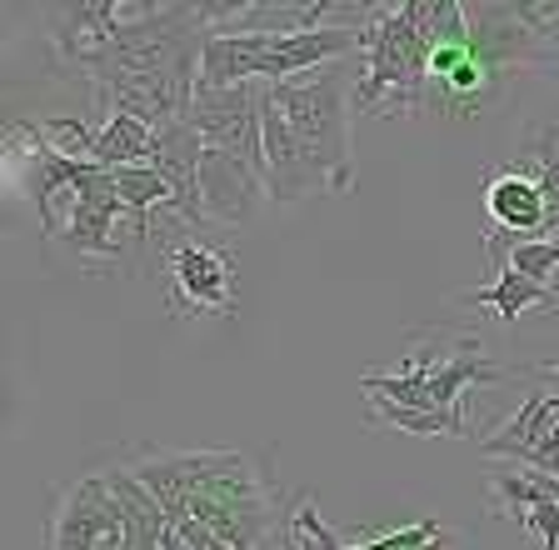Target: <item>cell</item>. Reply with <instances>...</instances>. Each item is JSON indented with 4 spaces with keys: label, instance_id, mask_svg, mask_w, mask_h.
Wrapping results in <instances>:
<instances>
[{
    "label": "cell",
    "instance_id": "8fae6325",
    "mask_svg": "<svg viewBox=\"0 0 559 550\" xmlns=\"http://www.w3.org/2000/svg\"><path fill=\"white\" fill-rule=\"evenodd\" d=\"M120 211H126V206H120V190H116V171L100 165V171L70 196V215H66V225H60L66 250L95 256V260H116L120 246H116V235H110V225H116Z\"/></svg>",
    "mask_w": 559,
    "mask_h": 550
},
{
    "label": "cell",
    "instance_id": "5bb4252c",
    "mask_svg": "<svg viewBox=\"0 0 559 550\" xmlns=\"http://www.w3.org/2000/svg\"><path fill=\"white\" fill-rule=\"evenodd\" d=\"M465 301H469V305H485V311H495L504 326H514L524 311H555V316H559V295L549 291V285H539V281H530V276H520L514 266H504L500 276H495V285H485V291H469Z\"/></svg>",
    "mask_w": 559,
    "mask_h": 550
},
{
    "label": "cell",
    "instance_id": "8992f818",
    "mask_svg": "<svg viewBox=\"0 0 559 550\" xmlns=\"http://www.w3.org/2000/svg\"><path fill=\"white\" fill-rule=\"evenodd\" d=\"M165 276H170V316H235L240 311V281H235V260L215 246L200 241H180L165 256Z\"/></svg>",
    "mask_w": 559,
    "mask_h": 550
},
{
    "label": "cell",
    "instance_id": "3957f363",
    "mask_svg": "<svg viewBox=\"0 0 559 550\" xmlns=\"http://www.w3.org/2000/svg\"><path fill=\"white\" fill-rule=\"evenodd\" d=\"M349 81H355V56L335 60L325 71L270 85L275 106L285 110V120L295 126V136H300V141L320 155V165L330 171V190H335V196L355 190V161H349Z\"/></svg>",
    "mask_w": 559,
    "mask_h": 550
},
{
    "label": "cell",
    "instance_id": "4fadbf2b",
    "mask_svg": "<svg viewBox=\"0 0 559 550\" xmlns=\"http://www.w3.org/2000/svg\"><path fill=\"white\" fill-rule=\"evenodd\" d=\"M110 491L120 495V511H126V546L130 550H165V536H170V520H165L160 501L151 495V485L135 476V470H105Z\"/></svg>",
    "mask_w": 559,
    "mask_h": 550
},
{
    "label": "cell",
    "instance_id": "5b68a950",
    "mask_svg": "<svg viewBox=\"0 0 559 550\" xmlns=\"http://www.w3.org/2000/svg\"><path fill=\"white\" fill-rule=\"evenodd\" d=\"M265 101H270L265 81H245V85H230V91L195 85V101H190L186 120L200 130V141L210 151L240 155L245 165H255L265 176Z\"/></svg>",
    "mask_w": 559,
    "mask_h": 550
},
{
    "label": "cell",
    "instance_id": "d6986e66",
    "mask_svg": "<svg viewBox=\"0 0 559 550\" xmlns=\"http://www.w3.org/2000/svg\"><path fill=\"white\" fill-rule=\"evenodd\" d=\"M165 550H190V546H186V540H180V536H175V530H170V536H165Z\"/></svg>",
    "mask_w": 559,
    "mask_h": 550
},
{
    "label": "cell",
    "instance_id": "6da1fadb",
    "mask_svg": "<svg viewBox=\"0 0 559 550\" xmlns=\"http://www.w3.org/2000/svg\"><path fill=\"white\" fill-rule=\"evenodd\" d=\"M165 520H200L230 550H265L275 530V491L235 450H155L135 466Z\"/></svg>",
    "mask_w": 559,
    "mask_h": 550
},
{
    "label": "cell",
    "instance_id": "9a60e30c",
    "mask_svg": "<svg viewBox=\"0 0 559 550\" xmlns=\"http://www.w3.org/2000/svg\"><path fill=\"white\" fill-rule=\"evenodd\" d=\"M151 151H155V130L135 116H110L100 130H95V151L91 161L105 165V171H120V165H151Z\"/></svg>",
    "mask_w": 559,
    "mask_h": 550
},
{
    "label": "cell",
    "instance_id": "7c38bea8",
    "mask_svg": "<svg viewBox=\"0 0 559 550\" xmlns=\"http://www.w3.org/2000/svg\"><path fill=\"white\" fill-rule=\"evenodd\" d=\"M265 196H270L265 176H260L255 165H245L240 155H225V151H210L205 145V161H200V200H205L210 221L245 225L260 211Z\"/></svg>",
    "mask_w": 559,
    "mask_h": 550
},
{
    "label": "cell",
    "instance_id": "ba28073f",
    "mask_svg": "<svg viewBox=\"0 0 559 550\" xmlns=\"http://www.w3.org/2000/svg\"><path fill=\"white\" fill-rule=\"evenodd\" d=\"M485 211L510 241H559V200L539 176H524L514 165L485 176Z\"/></svg>",
    "mask_w": 559,
    "mask_h": 550
},
{
    "label": "cell",
    "instance_id": "7a4b0ae2",
    "mask_svg": "<svg viewBox=\"0 0 559 550\" xmlns=\"http://www.w3.org/2000/svg\"><path fill=\"white\" fill-rule=\"evenodd\" d=\"M435 40L425 31V0H405L370 15L365 71L355 85V110H425L430 106Z\"/></svg>",
    "mask_w": 559,
    "mask_h": 550
},
{
    "label": "cell",
    "instance_id": "277c9868",
    "mask_svg": "<svg viewBox=\"0 0 559 550\" xmlns=\"http://www.w3.org/2000/svg\"><path fill=\"white\" fill-rule=\"evenodd\" d=\"M504 365L485 361L475 340H460V351L435 361V351H415L400 375H360L365 396H384L395 406H419V410H460V396L475 386H495L504 381Z\"/></svg>",
    "mask_w": 559,
    "mask_h": 550
},
{
    "label": "cell",
    "instance_id": "2e32d148",
    "mask_svg": "<svg viewBox=\"0 0 559 550\" xmlns=\"http://www.w3.org/2000/svg\"><path fill=\"white\" fill-rule=\"evenodd\" d=\"M116 190H120V206L130 211V225H135V246H145L151 241V211L170 206V186H165V176L155 165H120Z\"/></svg>",
    "mask_w": 559,
    "mask_h": 550
},
{
    "label": "cell",
    "instance_id": "52a82bcc",
    "mask_svg": "<svg viewBox=\"0 0 559 550\" xmlns=\"http://www.w3.org/2000/svg\"><path fill=\"white\" fill-rule=\"evenodd\" d=\"M50 550H130L126 546V511L110 480L85 476L75 480L50 511Z\"/></svg>",
    "mask_w": 559,
    "mask_h": 550
},
{
    "label": "cell",
    "instance_id": "e0dca14e",
    "mask_svg": "<svg viewBox=\"0 0 559 550\" xmlns=\"http://www.w3.org/2000/svg\"><path fill=\"white\" fill-rule=\"evenodd\" d=\"M489 491H495L500 505H510L514 526H520L535 505L559 501V476H549V470H530V466H489Z\"/></svg>",
    "mask_w": 559,
    "mask_h": 550
},
{
    "label": "cell",
    "instance_id": "30bf717a",
    "mask_svg": "<svg viewBox=\"0 0 559 550\" xmlns=\"http://www.w3.org/2000/svg\"><path fill=\"white\" fill-rule=\"evenodd\" d=\"M200 161H205V141L190 120H175V126L155 130V151H151V165L165 176L170 186V206L165 215L186 225H205V200H200Z\"/></svg>",
    "mask_w": 559,
    "mask_h": 550
},
{
    "label": "cell",
    "instance_id": "ac0fdd59",
    "mask_svg": "<svg viewBox=\"0 0 559 550\" xmlns=\"http://www.w3.org/2000/svg\"><path fill=\"white\" fill-rule=\"evenodd\" d=\"M370 406H374V421L395 425V431H409V435H460V441H469L465 410H419V406H395V400H384V396H370Z\"/></svg>",
    "mask_w": 559,
    "mask_h": 550
},
{
    "label": "cell",
    "instance_id": "9c48e42d",
    "mask_svg": "<svg viewBox=\"0 0 559 550\" xmlns=\"http://www.w3.org/2000/svg\"><path fill=\"white\" fill-rule=\"evenodd\" d=\"M265 190L280 206H295V200L314 196V190H330V171L320 165V155L295 136L285 110L275 106V95L265 101Z\"/></svg>",
    "mask_w": 559,
    "mask_h": 550
}]
</instances>
